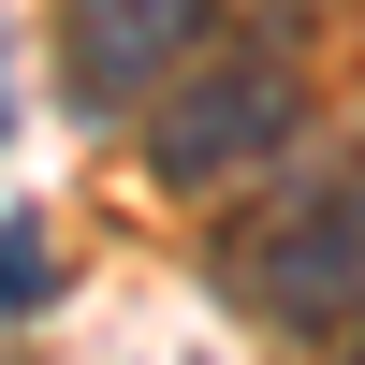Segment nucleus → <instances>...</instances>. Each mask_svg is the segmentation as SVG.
I'll return each instance as SVG.
<instances>
[{
    "instance_id": "1",
    "label": "nucleus",
    "mask_w": 365,
    "mask_h": 365,
    "mask_svg": "<svg viewBox=\"0 0 365 365\" xmlns=\"http://www.w3.org/2000/svg\"><path fill=\"white\" fill-rule=\"evenodd\" d=\"M205 278L249 322H278V336H351L365 322V161L292 132L278 161L249 175V220H220Z\"/></svg>"
},
{
    "instance_id": "2",
    "label": "nucleus",
    "mask_w": 365,
    "mask_h": 365,
    "mask_svg": "<svg viewBox=\"0 0 365 365\" xmlns=\"http://www.w3.org/2000/svg\"><path fill=\"white\" fill-rule=\"evenodd\" d=\"M292 132H307V73H292L278 29L190 44L161 73V103H146V175H161V190H249Z\"/></svg>"
},
{
    "instance_id": "3",
    "label": "nucleus",
    "mask_w": 365,
    "mask_h": 365,
    "mask_svg": "<svg viewBox=\"0 0 365 365\" xmlns=\"http://www.w3.org/2000/svg\"><path fill=\"white\" fill-rule=\"evenodd\" d=\"M205 0H58V58H73V103L88 117H146L161 73L205 44Z\"/></svg>"
},
{
    "instance_id": "4",
    "label": "nucleus",
    "mask_w": 365,
    "mask_h": 365,
    "mask_svg": "<svg viewBox=\"0 0 365 365\" xmlns=\"http://www.w3.org/2000/svg\"><path fill=\"white\" fill-rule=\"evenodd\" d=\"M0 307H15V322L58 307V234L44 220H0Z\"/></svg>"
},
{
    "instance_id": "5",
    "label": "nucleus",
    "mask_w": 365,
    "mask_h": 365,
    "mask_svg": "<svg viewBox=\"0 0 365 365\" xmlns=\"http://www.w3.org/2000/svg\"><path fill=\"white\" fill-rule=\"evenodd\" d=\"M0 117H15V58H0Z\"/></svg>"
},
{
    "instance_id": "6",
    "label": "nucleus",
    "mask_w": 365,
    "mask_h": 365,
    "mask_svg": "<svg viewBox=\"0 0 365 365\" xmlns=\"http://www.w3.org/2000/svg\"><path fill=\"white\" fill-rule=\"evenodd\" d=\"M351 365H365V336H351Z\"/></svg>"
}]
</instances>
